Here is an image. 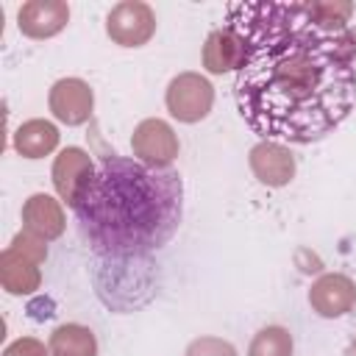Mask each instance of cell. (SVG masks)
<instances>
[{
    "label": "cell",
    "instance_id": "13",
    "mask_svg": "<svg viewBox=\"0 0 356 356\" xmlns=\"http://www.w3.org/2000/svg\"><path fill=\"white\" fill-rule=\"evenodd\" d=\"M242 64V42L239 36L222 25L217 31H211L206 36V44H203V67L214 75H222L228 70H239Z\"/></svg>",
    "mask_w": 356,
    "mask_h": 356
},
{
    "label": "cell",
    "instance_id": "16",
    "mask_svg": "<svg viewBox=\"0 0 356 356\" xmlns=\"http://www.w3.org/2000/svg\"><path fill=\"white\" fill-rule=\"evenodd\" d=\"M248 356H292V334L281 325H267L250 339Z\"/></svg>",
    "mask_w": 356,
    "mask_h": 356
},
{
    "label": "cell",
    "instance_id": "3",
    "mask_svg": "<svg viewBox=\"0 0 356 356\" xmlns=\"http://www.w3.org/2000/svg\"><path fill=\"white\" fill-rule=\"evenodd\" d=\"M44 259H47L44 239L22 228L11 239V245L0 253V284H3V289L11 292V295H31L33 289H39V281H42L39 264Z\"/></svg>",
    "mask_w": 356,
    "mask_h": 356
},
{
    "label": "cell",
    "instance_id": "12",
    "mask_svg": "<svg viewBox=\"0 0 356 356\" xmlns=\"http://www.w3.org/2000/svg\"><path fill=\"white\" fill-rule=\"evenodd\" d=\"M22 228L42 236L44 242L47 239H56L64 234V209L56 197L39 192V195H31L22 206Z\"/></svg>",
    "mask_w": 356,
    "mask_h": 356
},
{
    "label": "cell",
    "instance_id": "10",
    "mask_svg": "<svg viewBox=\"0 0 356 356\" xmlns=\"http://www.w3.org/2000/svg\"><path fill=\"white\" fill-rule=\"evenodd\" d=\"M67 22H70V6L64 0H28L17 14L19 31L31 39L56 36Z\"/></svg>",
    "mask_w": 356,
    "mask_h": 356
},
{
    "label": "cell",
    "instance_id": "19",
    "mask_svg": "<svg viewBox=\"0 0 356 356\" xmlns=\"http://www.w3.org/2000/svg\"><path fill=\"white\" fill-rule=\"evenodd\" d=\"M3 356H50V350H44V345H42L39 339L22 337V339L11 342V345L3 350Z\"/></svg>",
    "mask_w": 356,
    "mask_h": 356
},
{
    "label": "cell",
    "instance_id": "18",
    "mask_svg": "<svg viewBox=\"0 0 356 356\" xmlns=\"http://www.w3.org/2000/svg\"><path fill=\"white\" fill-rule=\"evenodd\" d=\"M186 356H236V348L217 337H197L189 342Z\"/></svg>",
    "mask_w": 356,
    "mask_h": 356
},
{
    "label": "cell",
    "instance_id": "9",
    "mask_svg": "<svg viewBox=\"0 0 356 356\" xmlns=\"http://www.w3.org/2000/svg\"><path fill=\"white\" fill-rule=\"evenodd\" d=\"M356 303V284L342 273L320 275L309 289V306L320 317H342Z\"/></svg>",
    "mask_w": 356,
    "mask_h": 356
},
{
    "label": "cell",
    "instance_id": "6",
    "mask_svg": "<svg viewBox=\"0 0 356 356\" xmlns=\"http://www.w3.org/2000/svg\"><path fill=\"white\" fill-rule=\"evenodd\" d=\"M131 147H134L136 161L156 167V170H170L172 159L178 156V136L170 128V122L153 117V120H142L134 128Z\"/></svg>",
    "mask_w": 356,
    "mask_h": 356
},
{
    "label": "cell",
    "instance_id": "15",
    "mask_svg": "<svg viewBox=\"0 0 356 356\" xmlns=\"http://www.w3.org/2000/svg\"><path fill=\"white\" fill-rule=\"evenodd\" d=\"M50 356H97V339L86 325L64 323L50 334Z\"/></svg>",
    "mask_w": 356,
    "mask_h": 356
},
{
    "label": "cell",
    "instance_id": "8",
    "mask_svg": "<svg viewBox=\"0 0 356 356\" xmlns=\"http://www.w3.org/2000/svg\"><path fill=\"white\" fill-rule=\"evenodd\" d=\"M250 170L264 186H286L295 178V156L286 145L261 139L250 147Z\"/></svg>",
    "mask_w": 356,
    "mask_h": 356
},
{
    "label": "cell",
    "instance_id": "14",
    "mask_svg": "<svg viewBox=\"0 0 356 356\" xmlns=\"http://www.w3.org/2000/svg\"><path fill=\"white\" fill-rule=\"evenodd\" d=\"M58 145V128L47 120H28L14 134V147L25 159H42Z\"/></svg>",
    "mask_w": 356,
    "mask_h": 356
},
{
    "label": "cell",
    "instance_id": "17",
    "mask_svg": "<svg viewBox=\"0 0 356 356\" xmlns=\"http://www.w3.org/2000/svg\"><path fill=\"white\" fill-rule=\"evenodd\" d=\"M306 3H309V11L323 22L348 25L353 17V3L348 0H306Z\"/></svg>",
    "mask_w": 356,
    "mask_h": 356
},
{
    "label": "cell",
    "instance_id": "11",
    "mask_svg": "<svg viewBox=\"0 0 356 356\" xmlns=\"http://www.w3.org/2000/svg\"><path fill=\"white\" fill-rule=\"evenodd\" d=\"M95 161L89 159L86 150L81 147H64L56 161H53V186L61 195V200H67L70 206L75 203L81 186L89 181V175L95 172Z\"/></svg>",
    "mask_w": 356,
    "mask_h": 356
},
{
    "label": "cell",
    "instance_id": "2",
    "mask_svg": "<svg viewBox=\"0 0 356 356\" xmlns=\"http://www.w3.org/2000/svg\"><path fill=\"white\" fill-rule=\"evenodd\" d=\"M72 211L92 250L108 261L147 259L184 217V181L136 159L106 156L81 186Z\"/></svg>",
    "mask_w": 356,
    "mask_h": 356
},
{
    "label": "cell",
    "instance_id": "7",
    "mask_svg": "<svg viewBox=\"0 0 356 356\" xmlns=\"http://www.w3.org/2000/svg\"><path fill=\"white\" fill-rule=\"evenodd\" d=\"M50 111L64 125H83L92 117L95 95L92 86L81 78H61L50 89Z\"/></svg>",
    "mask_w": 356,
    "mask_h": 356
},
{
    "label": "cell",
    "instance_id": "5",
    "mask_svg": "<svg viewBox=\"0 0 356 356\" xmlns=\"http://www.w3.org/2000/svg\"><path fill=\"white\" fill-rule=\"evenodd\" d=\"M106 33L122 47H142L156 33V14L142 0H122L108 11Z\"/></svg>",
    "mask_w": 356,
    "mask_h": 356
},
{
    "label": "cell",
    "instance_id": "1",
    "mask_svg": "<svg viewBox=\"0 0 356 356\" xmlns=\"http://www.w3.org/2000/svg\"><path fill=\"white\" fill-rule=\"evenodd\" d=\"M242 42L234 97L248 128L270 142L309 145L356 103V31L323 22L306 0H242L225 8Z\"/></svg>",
    "mask_w": 356,
    "mask_h": 356
},
{
    "label": "cell",
    "instance_id": "4",
    "mask_svg": "<svg viewBox=\"0 0 356 356\" xmlns=\"http://www.w3.org/2000/svg\"><path fill=\"white\" fill-rule=\"evenodd\" d=\"M164 100L178 122H200L214 106V86L200 72H181L170 81Z\"/></svg>",
    "mask_w": 356,
    "mask_h": 356
}]
</instances>
